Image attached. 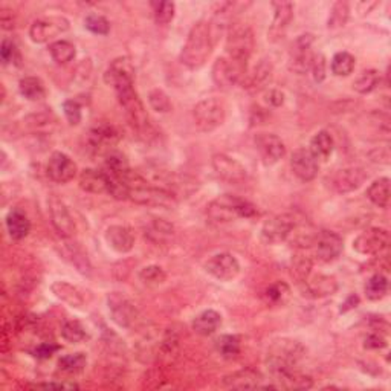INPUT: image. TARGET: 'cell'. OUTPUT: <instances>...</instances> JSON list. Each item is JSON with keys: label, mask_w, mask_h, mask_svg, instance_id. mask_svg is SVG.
Listing matches in <instances>:
<instances>
[{"label": "cell", "mask_w": 391, "mask_h": 391, "mask_svg": "<svg viewBox=\"0 0 391 391\" xmlns=\"http://www.w3.org/2000/svg\"><path fill=\"white\" fill-rule=\"evenodd\" d=\"M263 376L254 368H241L223 376L222 385L228 390H257L263 385Z\"/></svg>", "instance_id": "obj_24"}, {"label": "cell", "mask_w": 391, "mask_h": 391, "mask_svg": "<svg viewBox=\"0 0 391 391\" xmlns=\"http://www.w3.org/2000/svg\"><path fill=\"white\" fill-rule=\"evenodd\" d=\"M365 297L370 301H379L388 292V279L383 274H374L365 283Z\"/></svg>", "instance_id": "obj_36"}, {"label": "cell", "mask_w": 391, "mask_h": 391, "mask_svg": "<svg viewBox=\"0 0 391 391\" xmlns=\"http://www.w3.org/2000/svg\"><path fill=\"white\" fill-rule=\"evenodd\" d=\"M84 26H86L88 31L97 35H108L110 32L109 20L99 16V14H89V16L84 19Z\"/></svg>", "instance_id": "obj_49"}, {"label": "cell", "mask_w": 391, "mask_h": 391, "mask_svg": "<svg viewBox=\"0 0 391 391\" xmlns=\"http://www.w3.org/2000/svg\"><path fill=\"white\" fill-rule=\"evenodd\" d=\"M272 8H274V20L271 30H269V35H271L272 40H277L284 31H286L289 23L292 22L294 5L290 2H274Z\"/></svg>", "instance_id": "obj_27"}, {"label": "cell", "mask_w": 391, "mask_h": 391, "mask_svg": "<svg viewBox=\"0 0 391 391\" xmlns=\"http://www.w3.org/2000/svg\"><path fill=\"white\" fill-rule=\"evenodd\" d=\"M46 172L51 181L57 183H68L77 176V163L68 154L55 152L48 161Z\"/></svg>", "instance_id": "obj_19"}, {"label": "cell", "mask_w": 391, "mask_h": 391, "mask_svg": "<svg viewBox=\"0 0 391 391\" xmlns=\"http://www.w3.org/2000/svg\"><path fill=\"white\" fill-rule=\"evenodd\" d=\"M290 300V288L284 281H275L265 290V301L269 305H284Z\"/></svg>", "instance_id": "obj_37"}, {"label": "cell", "mask_w": 391, "mask_h": 391, "mask_svg": "<svg viewBox=\"0 0 391 391\" xmlns=\"http://www.w3.org/2000/svg\"><path fill=\"white\" fill-rule=\"evenodd\" d=\"M52 294L61 300L63 303H66L70 308L80 309L84 305V297L80 292V289L72 286V284L68 281H55L52 283Z\"/></svg>", "instance_id": "obj_30"}, {"label": "cell", "mask_w": 391, "mask_h": 391, "mask_svg": "<svg viewBox=\"0 0 391 391\" xmlns=\"http://www.w3.org/2000/svg\"><path fill=\"white\" fill-rule=\"evenodd\" d=\"M80 188L90 194H103L109 191V179L104 172L94 168L83 170L80 174Z\"/></svg>", "instance_id": "obj_26"}, {"label": "cell", "mask_w": 391, "mask_h": 391, "mask_svg": "<svg viewBox=\"0 0 391 391\" xmlns=\"http://www.w3.org/2000/svg\"><path fill=\"white\" fill-rule=\"evenodd\" d=\"M255 48L254 32L248 25H232L226 37V55L248 65Z\"/></svg>", "instance_id": "obj_6"}, {"label": "cell", "mask_w": 391, "mask_h": 391, "mask_svg": "<svg viewBox=\"0 0 391 391\" xmlns=\"http://www.w3.org/2000/svg\"><path fill=\"white\" fill-rule=\"evenodd\" d=\"M59 350H60V347L57 345V344L43 343V344H40V345H37V347L34 348L32 354H34L35 358H39V359H49L55 352H59Z\"/></svg>", "instance_id": "obj_56"}, {"label": "cell", "mask_w": 391, "mask_h": 391, "mask_svg": "<svg viewBox=\"0 0 391 391\" xmlns=\"http://www.w3.org/2000/svg\"><path fill=\"white\" fill-rule=\"evenodd\" d=\"M174 232V228L172 223L166 222L163 219H154L150 223V228H148V236H150L154 241H166L168 239H172Z\"/></svg>", "instance_id": "obj_46"}, {"label": "cell", "mask_w": 391, "mask_h": 391, "mask_svg": "<svg viewBox=\"0 0 391 391\" xmlns=\"http://www.w3.org/2000/svg\"><path fill=\"white\" fill-rule=\"evenodd\" d=\"M390 245V232L385 228H368L353 240V250L362 255H378Z\"/></svg>", "instance_id": "obj_11"}, {"label": "cell", "mask_w": 391, "mask_h": 391, "mask_svg": "<svg viewBox=\"0 0 391 391\" xmlns=\"http://www.w3.org/2000/svg\"><path fill=\"white\" fill-rule=\"evenodd\" d=\"M290 167L294 174L303 182L314 181L318 176L319 166L315 156L309 152V148H298L290 158Z\"/></svg>", "instance_id": "obj_22"}, {"label": "cell", "mask_w": 391, "mask_h": 391, "mask_svg": "<svg viewBox=\"0 0 391 391\" xmlns=\"http://www.w3.org/2000/svg\"><path fill=\"white\" fill-rule=\"evenodd\" d=\"M106 241L115 252L127 254L134 246V234L129 226L112 225L106 231Z\"/></svg>", "instance_id": "obj_25"}, {"label": "cell", "mask_w": 391, "mask_h": 391, "mask_svg": "<svg viewBox=\"0 0 391 391\" xmlns=\"http://www.w3.org/2000/svg\"><path fill=\"white\" fill-rule=\"evenodd\" d=\"M333 147H335V142H333L332 134L325 130L318 132L314 138L310 141L309 152L315 156V159L327 161L330 158V154L333 153Z\"/></svg>", "instance_id": "obj_33"}, {"label": "cell", "mask_w": 391, "mask_h": 391, "mask_svg": "<svg viewBox=\"0 0 391 391\" xmlns=\"http://www.w3.org/2000/svg\"><path fill=\"white\" fill-rule=\"evenodd\" d=\"M379 84H381V74L374 69H368L358 75V78L353 83V89L357 90L358 94L365 95L370 94V92H373Z\"/></svg>", "instance_id": "obj_39"}, {"label": "cell", "mask_w": 391, "mask_h": 391, "mask_svg": "<svg viewBox=\"0 0 391 391\" xmlns=\"http://www.w3.org/2000/svg\"><path fill=\"white\" fill-rule=\"evenodd\" d=\"M19 90L22 97L30 101H40L46 97V88L43 81L37 77H25L19 83Z\"/></svg>", "instance_id": "obj_35"}, {"label": "cell", "mask_w": 391, "mask_h": 391, "mask_svg": "<svg viewBox=\"0 0 391 391\" xmlns=\"http://www.w3.org/2000/svg\"><path fill=\"white\" fill-rule=\"evenodd\" d=\"M0 23H2L3 30H12L14 26V17H12V11L3 8L0 11Z\"/></svg>", "instance_id": "obj_59"}, {"label": "cell", "mask_w": 391, "mask_h": 391, "mask_svg": "<svg viewBox=\"0 0 391 391\" xmlns=\"http://www.w3.org/2000/svg\"><path fill=\"white\" fill-rule=\"evenodd\" d=\"M358 304H359V298H358V295L353 294V295H350V297L347 298L345 303L343 304V308H341V312H343V314H344V312H348V310H352V309L357 308Z\"/></svg>", "instance_id": "obj_60"}, {"label": "cell", "mask_w": 391, "mask_h": 391, "mask_svg": "<svg viewBox=\"0 0 391 391\" xmlns=\"http://www.w3.org/2000/svg\"><path fill=\"white\" fill-rule=\"evenodd\" d=\"M208 217L219 223H228L236 219H251L257 216V207L246 199L232 194L219 196L208 205Z\"/></svg>", "instance_id": "obj_4"}, {"label": "cell", "mask_w": 391, "mask_h": 391, "mask_svg": "<svg viewBox=\"0 0 391 391\" xmlns=\"http://www.w3.org/2000/svg\"><path fill=\"white\" fill-rule=\"evenodd\" d=\"M108 305L113 321H115L119 327H124V329H129L138 317L137 305H134L124 294L119 292L109 294Z\"/></svg>", "instance_id": "obj_13"}, {"label": "cell", "mask_w": 391, "mask_h": 391, "mask_svg": "<svg viewBox=\"0 0 391 391\" xmlns=\"http://www.w3.org/2000/svg\"><path fill=\"white\" fill-rule=\"evenodd\" d=\"M226 117V108L222 99L216 97L205 98L194 106L193 118L194 124L201 132L210 133L223 124Z\"/></svg>", "instance_id": "obj_5"}, {"label": "cell", "mask_w": 391, "mask_h": 391, "mask_svg": "<svg viewBox=\"0 0 391 391\" xmlns=\"http://www.w3.org/2000/svg\"><path fill=\"white\" fill-rule=\"evenodd\" d=\"M301 294L308 298H324L333 295L338 290V281L335 277L318 274L314 277H308L303 283L298 284Z\"/></svg>", "instance_id": "obj_21"}, {"label": "cell", "mask_w": 391, "mask_h": 391, "mask_svg": "<svg viewBox=\"0 0 391 391\" xmlns=\"http://www.w3.org/2000/svg\"><path fill=\"white\" fill-rule=\"evenodd\" d=\"M121 139V134L115 126L112 124H99L89 133V144L94 148H106L115 146Z\"/></svg>", "instance_id": "obj_28"}, {"label": "cell", "mask_w": 391, "mask_h": 391, "mask_svg": "<svg viewBox=\"0 0 391 391\" xmlns=\"http://www.w3.org/2000/svg\"><path fill=\"white\" fill-rule=\"evenodd\" d=\"M212 168L220 179L230 183H241L248 176L246 168L237 159L223 153L212 156Z\"/></svg>", "instance_id": "obj_17"}, {"label": "cell", "mask_w": 391, "mask_h": 391, "mask_svg": "<svg viewBox=\"0 0 391 391\" xmlns=\"http://www.w3.org/2000/svg\"><path fill=\"white\" fill-rule=\"evenodd\" d=\"M312 259L305 254H298L292 260V277L297 280V283H303L308 277L312 274Z\"/></svg>", "instance_id": "obj_44"}, {"label": "cell", "mask_w": 391, "mask_h": 391, "mask_svg": "<svg viewBox=\"0 0 391 391\" xmlns=\"http://www.w3.org/2000/svg\"><path fill=\"white\" fill-rule=\"evenodd\" d=\"M255 148L265 166H274L286 154L284 142L274 133H259L255 137Z\"/></svg>", "instance_id": "obj_15"}, {"label": "cell", "mask_w": 391, "mask_h": 391, "mask_svg": "<svg viewBox=\"0 0 391 391\" xmlns=\"http://www.w3.org/2000/svg\"><path fill=\"white\" fill-rule=\"evenodd\" d=\"M154 8V22L158 25H168L172 20L174 19V12H176V6L173 2H156L153 3Z\"/></svg>", "instance_id": "obj_48"}, {"label": "cell", "mask_w": 391, "mask_h": 391, "mask_svg": "<svg viewBox=\"0 0 391 391\" xmlns=\"http://www.w3.org/2000/svg\"><path fill=\"white\" fill-rule=\"evenodd\" d=\"M49 54L57 65H66L75 59V46L66 40H59L49 45Z\"/></svg>", "instance_id": "obj_38"}, {"label": "cell", "mask_w": 391, "mask_h": 391, "mask_svg": "<svg viewBox=\"0 0 391 391\" xmlns=\"http://www.w3.org/2000/svg\"><path fill=\"white\" fill-rule=\"evenodd\" d=\"M354 57L352 54H348L345 51L338 52L333 55L332 59V72L337 77H347L350 75L354 70Z\"/></svg>", "instance_id": "obj_41"}, {"label": "cell", "mask_w": 391, "mask_h": 391, "mask_svg": "<svg viewBox=\"0 0 391 391\" xmlns=\"http://www.w3.org/2000/svg\"><path fill=\"white\" fill-rule=\"evenodd\" d=\"M6 230H8L11 239L23 240L31 231V222L23 211L12 210L5 219Z\"/></svg>", "instance_id": "obj_29"}, {"label": "cell", "mask_w": 391, "mask_h": 391, "mask_svg": "<svg viewBox=\"0 0 391 391\" xmlns=\"http://www.w3.org/2000/svg\"><path fill=\"white\" fill-rule=\"evenodd\" d=\"M70 257H72V265L80 271L81 274H89L90 272V265H89V260H88V255L81 252L80 250H72L70 248L69 250Z\"/></svg>", "instance_id": "obj_54"}, {"label": "cell", "mask_w": 391, "mask_h": 391, "mask_svg": "<svg viewBox=\"0 0 391 391\" xmlns=\"http://www.w3.org/2000/svg\"><path fill=\"white\" fill-rule=\"evenodd\" d=\"M314 245L318 260H321L324 263H330L333 260H337L344 250L343 237L333 231L318 232Z\"/></svg>", "instance_id": "obj_20"}, {"label": "cell", "mask_w": 391, "mask_h": 391, "mask_svg": "<svg viewBox=\"0 0 391 391\" xmlns=\"http://www.w3.org/2000/svg\"><path fill=\"white\" fill-rule=\"evenodd\" d=\"M348 14H350V8H348V3L339 0V2H335L330 10V16H329V22H327V26L329 28H341L347 23L348 20Z\"/></svg>", "instance_id": "obj_47"}, {"label": "cell", "mask_w": 391, "mask_h": 391, "mask_svg": "<svg viewBox=\"0 0 391 391\" xmlns=\"http://www.w3.org/2000/svg\"><path fill=\"white\" fill-rule=\"evenodd\" d=\"M364 347L367 348V350H381V348L387 347V339L378 332L370 333L364 341Z\"/></svg>", "instance_id": "obj_55"}, {"label": "cell", "mask_w": 391, "mask_h": 391, "mask_svg": "<svg viewBox=\"0 0 391 391\" xmlns=\"http://www.w3.org/2000/svg\"><path fill=\"white\" fill-rule=\"evenodd\" d=\"M118 101L121 108L124 109L127 121L132 126L133 130H137L141 138L147 139L150 137L153 129L148 123V115L146 112L144 104H142L138 92L134 90V83L123 84V86L115 88Z\"/></svg>", "instance_id": "obj_3"}, {"label": "cell", "mask_w": 391, "mask_h": 391, "mask_svg": "<svg viewBox=\"0 0 391 391\" xmlns=\"http://www.w3.org/2000/svg\"><path fill=\"white\" fill-rule=\"evenodd\" d=\"M69 30L68 19L61 16H52L39 19L30 28V37L34 43H46V41L55 39L57 35L66 32Z\"/></svg>", "instance_id": "obj_12"}, {"label": "cell", "mask_w": 391, "mask_h": 391, "mask_svg": "<svg viewBox=\"0 0 391 391\" xmlns=\"http://www.w3.org/2000/svg\"><path fill=\"white\" fill-rule=\"evenodd\" d=\"M220 325H222V317L219 312L208 309L194 318L193 330L201 337H210L219 330Z\"/></svg>", "instance_id": "obj_32"}, {"label": "cell", "mask_w": 391, "mask_h": 391, "mask_svg": "<svg viewBox=\"0 0 391 391\" xmlns=\"http://www.w3.org/2000/svg\"><path fill=\"white\" fill-rule=\"evenodd\" d=\"M368 177L367 172L361 167H347L335 172L330 177L332 188L338 193H352L358 190Z\"/></svg>", "instance_id": "obj_18"}, {"label": "cell", "mask_w": 391, "mask_h": 391, "mask_svg": "<svg viewBox=\"0 0 391 391\" xmlns=\"http://www.w3.org/2000/svg\"><path fill=\"white\" fill-rule=\"evenodd\" d=\"M266 101L272 106V108H280L284 104V94L279 89H271L266 92Z\"/></svg>", "instance_id": "obj_58"}, {"label": "cell", "mask_w": 391, "mask_h": 391, "mask_svg": "<svg viewBox=\"0 0 391 391\" xmlns=\"http://www.w3.org/2000/svg\"><path fill=\"white\" fill-rule=\"evenodd\" d=\"M240 339L234 335H222L216 339V350L225 359H234L240 354Z\"/></svg>", "instance_id": "obj_40"}, {"label": "cell", "mask_w": 391, "mask_h": 391, "mask_svg": "<svg viewBox=\"0 0 391 391\" xmlns=\"http://www.w3.org/2000/svg\"><path fill=\"white\" fill-rule=\"evenodd\" d=\"M63 112H65V117L70 126H78L81 123V106L78 104L75 99H68V101H65V104H63Z\"/></svg>", "instance_id": "obj_51"}, {"label": "cell", "mask_w": 391, "mask_h": 391, "mask_svg": "<svg viewBox=\"0 0 391 391\" xmlns=\"http://www.w3.org/2000/svg\"><path fill=\"white\" fill-rule=\"evenodd\" d=\"M34 388H43V390H78L80 387L74 382H48V383H35Z\"/></svg>", "instance_id": "obj_57"}, {"label": "cell", "mask_w": 391, "mask_h": 391, "mask_svg": "<svg viewBox=\"0 0 391 391\" xmlns=\"http://www.w3.org/2000/svg\"><path fill=\"white\" fill-rule=\"evenodd\" d=\"M130 201L134 203L144 205V207H158V208H170L174 205V194L170 190L152 187L146 182L130 190Z\"/></svg>", "instance_id": "obj_9"}, {"label": "cell", "mask_w": 391, "mask_h": 391, "mask_svg": "<svg viewBox=\"0 0 391 391\" xmlns=\"http://www.w3.org/2000/svg\"><path fill=\"white\" fill-rule=\"evenodd\" d=\"M368 201L379 208L390 207V179L388 177H381L376 179L367 190Z\"/></svg>", "instance_id": "obj_34"}, {"label": "cell", "mask_w": 391, "mask_h": 391, "mask_svg": "<svg viewBox=\"0 0 391 391\" xmlns=\"http://www.w3.org/2000/svg\"><path fill=\"white\" fill-rule=\"evenodd\" d=\"M314 43V35L303 34L295 40L290 51V63L289 66L297 74H304L310 70L312 60H314V52L310 51V46Z\"/></svg>", "instance_id": "obj_16"}, {"label": "cell", "mask_w": 391, "mask_h": 391, "mask_svg": "<svg viewBox=\"0 0 391 391\" xmlns=\"http://www.w3.org/2000/svg\"><path fill=\"white\" fill-rule=\"evenodd\" d=\"M312 75H314L315 83H323L327 77V60L323 54H315L312 60Z\"/></svg>", "instance_id": "obj_52"}, {"label": "cell", "mask_w": 391, "mask_h": 391, "mask_svg": "<svg viewBox=\"0 0 391 391\" xmlns=\"http://www.w3.org/2000/svg\"><path fill=\"white\" fill-rule=\"evenodd\" d=\"M205 271L219 281H232L240 274V263L230 252H219L205 261Z\"/></svg>", "instance_id": "obj_10"}, {"label": "cell", "mask_w": 391, "mask_h": 391, "mask_svg": "<svg viewBox=\"0 0 391 391\" xmlns=\"http://www.w3.org/2000/svg\"><path fill=\"white\" fill-rule=\"evenodd\" d=\"M49 214H51V222L55 231L60 234L63 239H70L75 234V222L65 202L59 196L52 194L49 197Z\"/></svg>", "instance_id": "obj_14"}, {"label": "cell", "mask_w": 391, "mask_h": 391, "mask_svg": "<svg viewBox=\"0 0 391 391\" xmlns=\"http://www.w3.org/2000/svg\"><path fill=\"white\" fill-rule=\"evenodd\" d=\"M148 104L158 113H168L172 110V101H170L166 92L161 89H153L150 94H148Z\"/></svg>", "instance_id": "obj_50"}, {"label": "cell", "mask_w": 391, "mask_h": 391, "mask_svg": "<svg viewBox=\"0 0 391 391\" xmlns=\"http://www.w3.org/2000/svg\"><path fill=\"white\" fill-rule=\"evenodd\" d=\"M272 70L274 69H272L271 61L260 60V63L254 68L252 72L246 78H243V81H241V83H243V88L254 89V90L263 89L269 81H271Z\"/></svg>", "instance_id": "obj_31"}, {"label": "cell", "mask_w": 391, "mask_h": 391, "mask_svg": "<svg viewBox=\"0 0 391 391\" xmlns=\"http://www.w3.org/2000/svg\"><path fill=\"white\" fill-rule=\"evenodd\" d=\"M167 279V274L158 265H150L142 268L139 271V280L147 286H159Z\"/></svg>", "instance_id": "obj_45"}, {"label": "cell", "mask_w": 391, "mask_h": 391, "mask_svg": "<svg viewBox=\"0 0 391 391\" xmlns=\"http://www.w3.org/2000/svg\"><path fill=\"white\" fill-rule=\"evenodd\" d=\"M212 81L219 89H231L236 86L241 78L246 75V65L241 61L231 59V57H219L212 65Z\"/></svg>", "instance_id": "obj_7"}, {"label": "cell", "mask_w": 391, "mask_h": 391, "mask_svg": "<svg viewBox=\"0 0 391 391\" xmlns=\"http://www.w3.org/2000/svg\"><path fill=\"white\" fill-rule=\"evenodd\" d=\"M297 219L290 212H283L266 220L261 226L260 239L266 245H279L290 237V232L295 228Z\"/></svg>", "instance_id": "obj_8"}, {"label": "cell", "mask_w": 391, "mask_h": 391, "mask_svg": "<svg viewBox=\"0 0 391 391\" xmlns=\"http://www.w3.org/2000/svg\"><path fill=\"white\" fill-rule=\"evenodd\" d=\"M104 81L113 89L123 84L134 83V68L127 57H118L104 72Z\"/></svg>", "instance_id": "obj_23"}, {"label": "cell", "mask_w": 391, "mask_h": 391, "mask_svg": "<svg viewBox=\"0 0 391 391\" xmlns=\"http://www.w3.org/2000/svg\"><path fill=\"white\" fill-rule=\"evenodd\" d=\"M61 337L70 344H78L86 339L88 333L84 330V327L80 321H77V319H69V321H65V324L61 325Z\"/></svg>", "instance_id": "obj_43"}, {"label": "cell", "mask_w": 391, "mask_h": 391, "mask_svg": "<svg viewBox=\"0 0 391 391\" xmlns=\"http://www.w3.org/2000/svg\"><path fill=\"white\" fill-rule=\"evenodd\" d=\"M86 365H88V357L81 352L66 354V357L60 358V361H59V367H60L61 372L70 373V374L83 372Z\"/></svg>", "instance_id": "obj_42"}, {"label": "cell", "mask_w": 391, "mask_h": 391, "mask_svg": "<svg viewBox=\"0 0 391 391\" xmlns=\"http://www.w3.org/2000/svg\"><path fill=\"white\" fill-rule=\"evenodd\" d=\"M0 57H2V61L5 63V65L14 63V61L16 63L20 61V55H19L16 45H14L12 41L8 39H5L2 41V46H0Z\"/></svg>", "instance_id": "obj_53"}, {"label": "cell", "mask_w": 391, "mask_h": 391, "mask_svg": "<svg viewBox=\"0 0 391 391\" xmlns=\"http://www.w3.org/2000/svg\"><path fill=\"white\" fill-rule=\"evenodd\" d=\"M216 41L211 34L210 22L201 20L188 32L187 41L182 48L181 61L188 69H199L207 63Z\"/></svg>", "instance_id": "obj_1"}, {"label": "cell", "mask_w": 391, "mask_h": 391, "mask_svg": "<svg viewBox=\"0 0 391 391\" xmlns=\"http://www.w3.org/2000/svg\"><path fill=\"white\" fill-rule=\"evenodd\" d=\"M304 347L290 339H280L269 348L266 365L269 373L275 382L286 378L288 374L295 372V365L303 358Z\"/></svg>", "instance_id": "obj_2"}]
</instances>
